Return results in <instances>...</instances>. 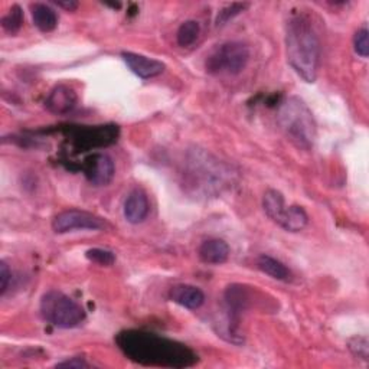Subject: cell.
<instances>
[{
    "instance_id": "1",
    "label": "cell",
    "mask_w": 369,
    "mask_h": 369,
    "mask_svg": "<svg viewBox=\"0 0 369 369\" xmlns=\"http://www.w3.org/2000/svg\"><path fill=\"white\" fill-rule=\"evenodd\" d=\"M122 352L143 366L189 368L198 362L187 345L143 331H124L115 338Z\"/></svg>"
},
{
    "instance_id": "2",
    "label": "cell",
    "mask_w": 369,
    "mask_h": 369,
    "mask_svg": "<svg viewBox=\"0 0 369 369\" xmlns=\"http://www.w3.org/2000/svg\"><path fill=\"white\" fill-rule=\"evenodd\" d=\"M286 48L294 71L305 81L314 82L320 65V41L308 15H293L287 22Z\"/></svg>"
},
{
    "instance_id": "3",
    "label": "cell",
    "mask_w": 369,
    "mask_h": 369,
    "mask_svg": "<svg viewBox=\"0 0 369 369\" xmlns=\"http://www.w3.org/2000/svg\"><path fill=\"white\" fill-rule=\"evenodd\" d=\"M280 127L297 147L309 150L316 138V123L308 104L298 97L286 99L277 113Z\"/></svg>"
},
{
    "instance_id": "4",
    "label": "cell",
    "mask_w": 369,
    "mask_h": 369,
    "mask_svg": "<svg viewBox=\"0 0 369 369\" xmlns=\"http://www.w3.org/2000/svg\"><path fill=\"white\" fill-rule=\"evenodd\" d=\"M42 317L59 329H73L85 320V310L69 296L50 290L41 298Z\"/></svg>"
},
{
    "instance_id": "5",
    "label": "cell",
    "mask_w": 369,
    "mask_h": 369,
    "mask_svg": "<svg viewBox=\"0 0 369 369\" xmlns=\"http://www.w3.org/2000/svg\"><path fill=\"white\" fill-rule=\"evenodd\" d=\"M249 61V50L243 42L233 41L222 43L208 57L206 71L210 74H229L237 75L247 66Z\"/></svg>"
},
{
    "instance_id": "6",
    "label": "cell",
    "mask_w": 369,
    "mask_h": 369,
    "mask_svg": "<svg viewBox=\"0 0 369 369\" xmlns=\"http://www.w3.org/2000/svg\"><path fill=\"white\" fill-rule=\"evenodd\" d=\"M104 228H106V222L100 217L78 210L64 211L58 214L52 221V229L57 234L73 233L75 229L99 231Z\"/></svg>"
},
{
    "instance_id": "7",
    "label": "cell",
    "mask_w": 369,
    "mask_h": 369,
    "mask_svg": "<svg viewBox=\"0 0 369 369\" xmlns=\"http://www.w3.org/2000/svg\"><path fill=\"white\" fill-rule=\"evenodd\" d=\"M82 172L94 187H107L115 173L114 161L107 154L94 153L84 160Z\"/></svg>"
},
{
    "instance_id": "8",
    "label": "cell",
    "mask_w": 369,
    "mask_h": 369,
    "mask_svg": "<svg viewBox=\"0 0 369 369\" xmlns=\"http://www.w3.org/2000/svg\"><path fill=\"white\" fill-rule=\"evenodd\" d=\"M122 58L136 75L145 78V80L160 75L166 68V65L161 61H157V59H153V58H149L140 54L129 52V51H123Z\"/></svg>"
},
{
    "instance_id": "9",
    "label": "cell",
    "mask_w": 369,
    "mask_h": 369,
    "mask_svg": "<svg viewBox=\"0 0 369 369\" xmlns=\"http://www.w3.org/2000/svg\"><path fill=\"white\" fill-rule=\"evenodd\" d=\"M77 92L68 85H57L45 100V107L54 114H66L77 106Z\"/></svg>"
},
{
    "instance_id": "10",
    "label": "cell",
    "mask_w": 369,
    "mask_h": 369,
    "mask_svg": "<svg viewBox=\"0 0 369 369\" xmlns=\"http://www.w3.org/2000/svg\"><path fill=\"white\" fill-rule=\"evenodd\" d=\"M150 211L147 195L142 189H133L124 202V217L130 224H142Z\"/></svg>"
},
{
    "instance_id": "11",
    "label": "cell",
    "mask_w": 369,
    "mask_h": 369,
    "mask_svg": "<svg viewBox=\"0 0 369 369\" xmlns=\"http://www.w3.org/2000/svg\"><path fill=\"white\" fill-rule=\"evenodd\" d=\"M198 256L202 263L219 266L224 264L229 257V247L224 240L212 238L206 240L201 244L198 249Z\"/></svg>"
},
{
    "instance_id": "12",
    "label": "cell",
    "mask_w": 369,
    "mask_h": 369,
    "mask_svg": "<svg viewBox=\"0 0 369 369\" xmlns=\"http://www.w3.org/2000/svg\"><path fill=\"white\" fill-rule=\"evenodd\" d=\"M169 296L172 302L191 310L199 309L205 302L203 291L191 284H178L172 287Z\"/></svg>"
},
{
    "instance_id": "13",
    "label": "cell",
    "mask_w": 369,
    "mask_h": 369,
    "mask_svg": "<svg viewBox=\"0 0 369 369\" xmlns=\"http://www.w3.org/2000/svg\"><path fill=\"white\" fill-rule=\"evenodd\" d=\"M309 222V217L302 206L291 205L286 206V210L279 221V224L283 229L289 231V233H298L302 231Z\"/></svg>"
},
{
    "instance_id": "14",
    "label": "cell",
    "mask_w": 369,
    "mask_h": 369,
    "mask_svg": "<svg viewBox=\"0 0 369 369\" xmlns=\"http://www.w3.org/2000/svg\"><path fill=\"white\" fill-rule=\"evenodd\" d=\"M32 10V19L35 27L41 32H52L58 25V16L54 9H51L48 5L43 3H35L31 6Z\"/></svg>"
},
{
    "instance_id": "15",
    "label": "cell",
    "mask_w": 369,
    "mask_h": 369,
    "mask_svg": "<svg viewBox=\"0 0 369 369\" xmlns=\"http://www.w3.org/2000/svg\"><path fill=\"white\" fill-rule=\"evenodd\" d=\"M257 267L264 274L270 275L271 279L279 282H289L291 280V271L279 260H275L270 256H261L257 260Z\"/></svg>"
},
{
    "instance_id": "16",
    "label": "cell",
    "mask_w": 369,
    "mask_h": 369,
    "mask_svg": "<svg viewBox=\"0 0 369 369\" xmlns=\"http://www.w3.org/2000/svg\"><path fill=\"white\" fill-rule=\"evenodd\" d=\"M263 206L267 217L274 221L275 224H279L284 210H286V203H284V196L275 189H268L264 194L263 198Z\"/></svg>"
},
{
    "instance_id": "17",
    "label": "cell",
    "mask_w": 369,
    "mask_h": 369,
    "mask_svg": "<svg viewBox=\"0 0 369 369\" xmlns=\"http://www.w3.org/2000/svg\"><path fill=\"white\" fill-rule=\"evenodd\" d=\"M199 34H201V27L196 20L183 22L176 32L178 45L182 46V48L192 46L198 41Z\"/></svg>"
},
{
    "instance_id": "18",
    "label": "cell",
    "mask_w": 369,
    "mask_h": 369,
    "mask_svg": "<svg viewBox=\"0 0 369 369\" xmlns=\"http://www.w3.org/2000/svg\"><path fill=\"white\" fill-rule=\"evenodd\" d=\"M22 23H23V10L20 9L19 5H13L9 9V12L2 17V27L10 35L19 32V29L22 28Z\"/></svg>"
},
{
    "instance_id": "19",
    "label": "cell",
    "mask_w": 369,
    "mask_h": 369,
    "mask_svg": "<svg viewBox=\"0 0 369 369\" xmlns=\"http://www.w3.org/2000/svg\"><path fill=\"white\" fill-rule=\"evenodd\" d=\"M249 5L248 3H231L225 8H222L218 12L217 20H215V25L217 27H224L225 23H228L231 19L236 17L237 15H240L241 12H244Z\"/></svg>"
},
{
    "instance_id": "20",
    "label": "cell",
    "mask_w": 369,
    "mask_h": 369,
    "mask_svg": "<svg viewBox=\"0 0 369 369\" xmlns=\"http://www.w3.org/2000/svg\"><path fill=\"white\" fill-rule=\"evenodd\" d=\"M85 256L89 261L97 263L100 266H113L115 261V256L111 251L101 249V248H92L85 252Z\"/></svg>"
},
{
    "instance_id": "21",
    "label": "cell",
    "mask_w": 369,
    "mask_h": 369,
    "mask_svg": "<svg viewBox=\"0 0 369 369\" xmlns=\"http://www.w3.org/2000/svg\"><path fill=\"white\" fill-rule=\"evenodd\" d=\"M348 345H349V351L356 358H361L363 361L369 359V342H368V338H365V336L352 338L348 342Z\"/></svg>"
},
{
    "instance_id": "22",
    "label": "cell",
    "mask_w": 369,
    "mask_h": 369,
    "mask_svg": "<svg viewBox=\"0 0 369 369\" xmlns=\"http://www.w3.org/2000/svg\"><path fill=\"white\" fill-rule=\"evenodd\" d=\"M354 46H355V51L359 57L366 58L369 54V32L368 28H361L354 38Z\"/></svg>"
},
{
    "instance_id": "23",
    "label": "cell",
    "mask_w": 369,
    "mask_h": 369,
    "mask_svg": "<svg viewBox=\"0 0 369 369\" xmlns=\"http://www.w3.org/2000/svg\"><path fill=\"white\" fill-rule=\"evenodd\" d=\"M12 279V271L5 261L0 263V294H5Z\"/></svg>"
},
{
    "instance_id": "24",
    "label": "cell",
    "mask_w": 369,
    "mask_h": 369,
    "mask_svg": "<svg viewBox=\"0 0 369 369\" xmlns=\"http://www.w3.org/2000/svg\"><path fill=\"white\" fill-rule=\"evenodd\" d=\"M55 366L57 368H66V369H84V368H89L91 365L84 358L75 356V358H71V359L62 361V362L57 363Z\"/></svg>"
},
{
    "instance_id": "25",
    "label": "cell",
    "mask_w": 369,
    "mask_h": 369,
    "mask_svg": "<svg viewBox=\"0 0 369 369\" xmlns=\"http://www.w3.org/2000/svg\"><path fill=\"white\" fill-rule=\"evenodd\" d=\"M55 5H58L59 8L68 10V12H74L78 9L80 3L75 2V0H57Z\"/></svg>"
}]
</instances>
